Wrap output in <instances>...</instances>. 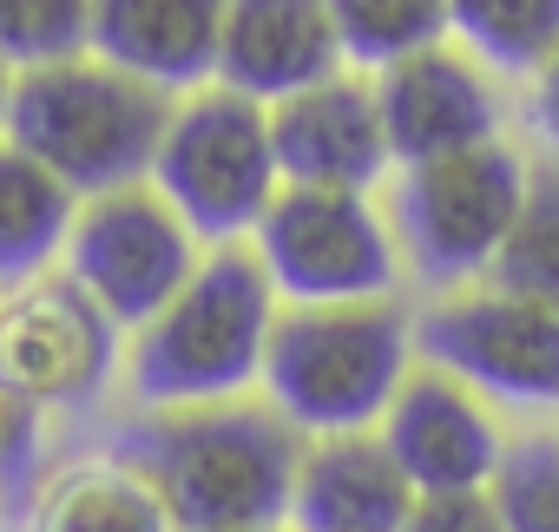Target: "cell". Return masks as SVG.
Returning <instances> with one entry per match:
<instances>
[{
    "label": "cell",
    "mask_w": 559,
    "mask_h": 532,
    "mask_svg": "<svg viewBox=\"0 0 559 532\" xmlns=\"http://www.w3.org/2000/svg\"><path fill=\"white\" fill-rule=\"evenodd\" d=\"M119 460H132L152 480L178 532H250V525H290L304 434L263 401L158 408V414L145 408Z\"/></svg>",
    "instance_id": "obj_1"
},
{
    "label": "cell",
    "mask_w": 559,
    "mask_h": 532,
    "mask_svg": "<svg viewBox=\"0 0 559 532\" xmlns=\"http://www.w3.org/2000/svg\"><path fill=\"white\" fill-rule=\"evenodd\" d=\"M276 290L250 243H217L191 283L132 336L126 388L139 408H217L263 382V349L276 329Z\"/></svg>",
    "instance_id": "obj_2"
},
{
    "label": "cell",
    "mask_w": 559,
    "mask_h": 532,
    "mask_svg": "<svg viewBox=\"0 0 559 532\" xmlns=\"http://www.w3.org/2000/svg\"><path fill=\"white\" fill-rule=\"evenodd\" d=\"M408 375H415V316L395 297L276 310L263 349V395L304 440L376 434Z\"/></svg>",
    "instance_id": "obj_3"
},
{
    "label": "cell",
    "mask_w": 559,
    "mask_h": 532,
    "mask_svg": "<svg viewBox=\"0 0 559 532\" xmlns=\"http://www.w3.org/2000/svg\"><path fill=\"white\" fill-rule=\"evenodd\" d=\"M165 119H171V93L93 53H73V60L14 73L0 138H14L27 158H40L73 197H99L152 178Z\"/></svg>",
    "instance_id": "obj_4"
},
{
    "label": "cell",
    "mask_w": 559,
    "mask_h": 532,
    "mask_svg": "<svg viewBox=\"0 0 559 532\" xmlns=\"http://www.w3.org/2000/svg\"><path fill=\"white\" fill-rule=\"evenodd\" d=\"M152 191L185 217L198 243H243L270 197L284 191L270 145V106L230 93V86H198L171 99L158 158H152Z\"/></svg>",
    "instance_id": "obj_5"
},
{
    "label": "cell",
    "mask_w": 559,
    "mask_h": 532,
    "mask_svg": "<svg viewBox=\"0 0 559 532\" xmlns=\"http://www.w3.org/2000/svg\"><path fill=\"white\" fill-rule=\"evenodd\" d=\"M526 158L500 138L435 158V165H408L395 197H389V230L402 243V270H415L421 283L441 290H467L493 277V256L526 204Z\"/></svg>",
    "instance_id": "obj_6"
},
{
    "label": "cell",
    "mask_w": 559,
    "mask_h": 532,
    "mask_svg": "<svg viewBox=\"0 0 559 532\" xmlns=\"http://www.w3.org/2000/svg\"><path fill=\"white\" fill-rule=\"evenodd\" d=\"M250 250L284 310L382 303L402 283V243L369 191L284 184L270 197L263 223L250 230Z\"/></svg>",
    "instance_id": "obj_7"
},
{
    "label": "cell",
    "mask_w": 559,
    "mask_h": 532,
    "mask_svg": "<svg viewBox=\"0 0 559 532\" xmlns=\"http://www.w3.org/2000/svg\"><path fill=\"white\" fill-rule=\"evenodd\" d=\"M415 355L474 388L487 408H559V310L500 283L441 290L415 316Z\"/></svg>",
    "instance_id": "obj_8"
},
{
    "label": "cell",
    "mask_w": 559,
    "mask_h": 532,
    "mask_svg": "<svg viewBox=\"0 0 559 532\" xmlns=\"http://www.w3.org/2000/svg\"><path fill=\"white\" fill-rule=\"evenodd\" d=\"M67 277L112 316V329L139 336L204 263V243L185 230V217L145 184H119L99 197H80V217L67 230Z\"/></svg>",
    "instance_id": "obj_9"
},
{
    "label": "cell",
    "mask_w": 559,
    "mask_h": 532,
    "mask_svg": "<svg viewBox=\"0 0 559 532\" xmlns=\"http://www.w3.org/2000/svg\"><path fill=\"white\" fill-rule=\"evenodd\" d=\"M112 368H119V329L67 270L0 290V395L40 414L93 408Z\"/></svg>",
    "instance_id": "obj_10"
},
{
    "label": "cell",
    "mask_w": 559,
    "mask_h": 532,
    "mask_svg": "<svg viewBox=\"0 0 559 532\" xmlns=\"http://www.w3.org/2000/svg\"><path fill=\"white\" fill-rule=\"evenodd\" d=\"M376 80V106H382V138H389V158L408 171V165H435V158H454V152H474L487 138H500V93H493V73L435 40L382 73Z\"/></svg>",
    "instance_id": "obj_11"
},
{
    "label": "cell",
    "mask_w": 559,
    "mask_h": 532,
    "mask_svg": "<svg viewBox=\"0 0 559 532\" xmlns=\"http://www.w3.org/2000/svg\"><path fill=\"white\" fill-rule=\"evenodd\" d=\"M376 440L408 473L415 499L421 493H487L507 460V434H500L493 408L428 362L395 388Z\"/></svg>",
    "instance_id": "obj_12"
},
{
    "label": "cell",
    "mask_w": 559,
    "mask_h": 532,
    "mask_svg": "<svg viewBox=\"0 0 559 532\" xmlns=\"http://www.w3.org/2000/svg\"><path fill=\"white\" fill-rule=\"evenodd\" d=\"M270 145L284 184H317V191H376L389 158L382 138V106L369 73H330L290 99L270 106Z\"/></svg>",
    "instance_id": "obj_13"
},
{
    "label": "cell",
    "mask_w": 559,
    "mask_h": 532,
    "mask_svg": "<svg viewBox=\"0 0 559 532\" xmlns=\"http://www.w3.org/2000/svg\"><path fill=\"white\" fill-rule=\"evenodd\" d=\"M330 73H343L330 0H224L217 86L257 106H276Z\"/></svg>",
    "instance_id": "obj_14"
},
{
    "label": "cell",
    "mask_w": 559,
    "mask_h": 532,
    "mask_svg": "<svg viewBox=\"0 0 559 532\" xmlns=\"http://www.w3.org/2000/svg\"><path fill=\"white\" fill-rule=\"evenodd\" d=\"M217 40L224 0H93L86 53L178 99L217 80Z\"/></svg>",
    "instance_id": "obj_15"
},
{
    "label": "cell",
    "mask_w": 559,
    "mask_h": 532,
    "mask_svg": "<svg viewBox=\"0 0 559 532\" xmlns=\"http://www.w3.org/2000/svg\"><path fill=\"white\" fill-rule=\"evenodd\" d=\"M408 512H415V486L376 434L304 440L297 486H290L297 532H402Z\"/></svg>",
    "instance_id": "obj_16"
},
{
    "label": "cell",
    "mask_w": 559,
    "mask_h": 532,
    "mask_svg": "<svg viewBox=\"0 0 559 532\" xmlns=\"http://www.w3.org/2000/svg\"><path fill=\"white\" fill-rule=\"evenodd\" d=\"M73 217H80V197L14 138H0V290L47 277L67 250Z\"/></svg>",
    "instance_id": "obj_17"
},
{
    "label": "cell",
    "mask_w": 559,
    "mask_h": 532,
    "mask_svg": "<svg viewBox=\"0 0 559 532\" xmlns=\"http://www.w3.org/2000/svg\"><path fill=\"white\" fill-rule=\"evenodd\" d=\"M34 532H178L165 499L132 460H80L60 467L34 493Z\"/></svg>",
    "instance_id": "obj_18"
},
{
    "label": "cell",
    "mask_w": 559,
    "mask_h": 532,
    "mask_svg": "<svg viewBox=\"0 0 559 532\" xmlns=\"http://www.w3.org/2000/svg\"><path fill=\"white\" fill-rule=\"evenodd\" d=\"M448 34L487 73H539L559 53V0H448Z\"/></svg>",
    "instance_id": "obj_19"
},
{
    "label": "cell",
    "mask_w": 559,
    "mask_h": 532,
    "mask_svg": "<svg viewBox=\"0 0 559 532\" xmlns=\"http://www.w3.org/2000/svg\"><path fill=\"white\" fill-rule=\"evenodd\" d=\"M343 66L382 73L435 40H448V0H330Z\"/></svg>",
    "instance_id": "obj_20"
},
{
    "label": "cell",
    "mask_w": 559,
    "mask_h": 532,
    "mask_svg": "<svg viewBox=\"0 0 559 532\" xmlns=\"http://www.w3.org/2000/svg\"><path fill=\"white\" fill-rule=\"evenodd\" d=\"M487 283L559 310V165H539L526 178V204H520L500 256H493Z\"/></svg>",
    "instance_id": "obj_21"
},
{
    "label": "cell",
    "mask_w": 559,
    "mask_h": 532,
    "mask_svg": "<svg viewBox=\"0 0 559 532\" xmlns=\"http://www.w3.org/2000/svg\"><path fill=\"white\" fill-rule=\"evenodd\" d=\"M93 0H0V66L27 73L86 53Z\"/></svg>",
    "instance_id": "obj_22"
},
{
    "label": "cell",
    "mask_w": 559,
    "mask_h": 532,
    "mask_svg": "<svg viewBox=\"0 0 559 532\" xmlns=\"http://www.w3.org/2000/svg\"><path fill=\"white\" fill-rule=\"evenodd\" d=\"M487 493H493L507 532H559V434L507 440V460Z\"/></svg>",
    "instance_id": "obj_23"
},
{
    "label": "cell",
    "mask_w": 559,
    "mask_h": 532,
    "mask_svg": "<svg viewBox=\"0 0 559 532\" xmlns=\"http://www.w3.org/2000/svg\"><path fill=\"white\" fill-rule=\"evenodd\" d=\"M402 532H507L493 493H421Z\"/></svg>",
    "instance_id": "obj_24"
},
{
    "label": "cell",
    "mask_w": 559,
    "mask_h": 532,
    "mask_svg": "<svg viewBox=\"0 0 559 532\" xmlns=\"http://www.w3.org/2000/svg\"><path fill=\"white\" fill-rule=\"evenodd\" d=\"M40 427H47L40 408L0 395V493L21 486V480L34 473V460H40Z\"/></svg>",
    "instance_id": "obj_25"
},
{
    "label": "cell",
    "mask_w": 559,
    "mask_h": 532,
    "mask_svg": "<svg viewBox=\"0 0 559 532\" xmlns=\"http://www.w3.org/2000/svg\"><path fill=\"white\" fill-rule=\"evenodd\" d=\"M533 132L552 145V158H559V53L533 73Z\"/></svg>",
    "instance_id": "obj_26"
},
{
    "label": "cell",
    "mask_w": 559,
    "mask_h": 532,
    "mask_svg": "<svg viewBox=\"0 0 559 532\" xmlns=\"http://www.w3.org/2000/svg\"><path fill=\"white\" fill-rule=\"evenodd\" d=\"M8 86H14V73H8V66H0V119H8Z\"/></svg>",
    "instance_id": "obj_27"
},
{
    "label": "cell",
    "mask_w": 559,
    "mask_h": 532,
    "mask_svg": "<svg viewBox=\"0 0 559 532\" xmlns=\"http://www.w3.org/2000/svg\"><path fill=\"white\" fill-rule=\"evenodd\" d=\"M250 532H284V525H250Z\"/></svg>",
    "instance_id": "obj_28"
},
{
    "label": "cell",
    "mask_w": 559,
    "mask_h": 532,
    "mask_svg": "<svg viewBox=\"0 0 559 532\" xmlns=\"http://www.w3.org/2000/svg\"><path fill=\"white\" fill-rule=\"evenodd\" d=\"M0 499H8V493H0Z\"/></svg>",
    "instance_id": "obj_29"
}]
</instances>
